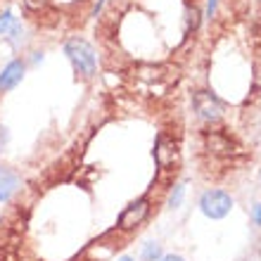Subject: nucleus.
Wrapping results in <instances>:
<instances>
[{"label":"nucleus","mask_w":261,"mask_h":261,"mask_svg":"<svg viewBox=\"0 0 261 261\" xmlns=\"http://www.w3.org/2000/svg\"><path fill=\"white\" fill-rule=\"evenodd\" d=\"M121 261H130V259H121Z\"/></svg>","instance_id":"2eb2a0df"},{"label":"nucleus","mask_w":261,"mask_h":261,"mask_svg":"<svg viewBox=\"0 0 261 261\" xmlns=\"http://www.w3.org/2000/svg\"><path fill=\"white\" fill-rule=\"evenodd\" d=\"M17 188H19V178L14 173H10L7 169H0V202H7Z\"/></svg>","instance_id":"0eeeda50"},{"label":"nucleus","mask_w":261,"mask_h":261,"mask_svg":"<svg viewBox=\"0 0 261 261\" xmlns=\"http://www.w3.org/2000/svg\"><path fill=\"white\" fill-rule=\"evenodd\" d=\"M214 10H216V0H209V7H206V12H209V17L214 14Z\"/></svg>","instance_id":"f8f14e48"},{"label":"nucleus","mask_w":261,"mask_h":261,"mask_svg":"<svg viewBox=\"0 0 261 261\" xmlns=\"http://www.w3.org/2000/svg\"><path fill=\"white\" fill-rule=\"evenodd\" d=\"M164 261H183V259H180V256H164Z\"/></svg>","instance_id":"ddd939ff"},{"label":"nucleus","mask_w":261,"mask_h":261,"mask_svg":"<svg viewBox=\"0 0 261 261\" xmlns=\"http://www.w3.org/2000/svg\"><path fill=\"white\" fill-rule=\"evenodd\" d=\"M193 102H195V110H197V114L202 119H206V121H216V119H221V105L212 93L199 90V93H195Z\"/></svg>","instance_id":"20e7f679"},{"label":"nucleus","mask_w":261,"mask_h":261,"mask_svg":"<svg viewBox=\"0 0 261 261\" xmlns=\"http://www.w3.org/2000/svg\"><path fill=\"white\" fill-rule=\"evenodd\" d=\"M254 219H256V223H261V204L254 206Z\"/></svg>","instance_id":"9b49d317"},{"label":"nucleus","mask_w":261,"mask_h":261,"mask_svg":"<svg viewBox=\"0 0 261 261\" xmlns=\"http://www.w3.org/2000/svg\"><path fill=\"white\" fill-rule=\"evenodd\" d=\"M204 145L206 150L216 154V157H223V154H233V143H230V138L226 133H219V130H214V133H204Z\"/></svg>","instance_id":"423d86ee"},{"label":"nucleus","mask_w":261,"mask_h":261,"mask_svg":"<svg viewBox=\"0 0 261 261\" xmlns=\"http://www.w3.org/2000/svg\"><path fill=\"white\" fill-rule=\"evenodd\" d=\"M21 31V27L17 24V17H12L10 12H3L0 14V34H12L17 36Z\"/></svg>","instance_id":"6e6552de"},{"label":"nucleus","mask_w":261,"mask_h":261,"mask_svg":"<svg viewBox=\"0 0 261 261\" xmlns=\"http://www.w3.org/2000/svg\"><path fill=\"white\" fill-rule=\"evenodd\" d=\"M233 206V199L230 195L221 193V190H209L202 197V212L209 216V219H223Z\"/></svg>","instance_id":"f03ea898"},{"label":"nucleus","mask_w":261,"mask_h":261,"mask_svg":"<svg viewBox=\"0 0 261 261\" xmlns=\"http://www.w3.org/2000/svg\"><path fill=\"white\" fill-rule=\"evenodd\" d=\"M176 159H178V145L171 136L162 133L154 143V162H157L159 169H169V166H173Z\"/></svg>","instance_id":"7ed1b4c3"},{"label":"nucleus","mask_w":261,"mask_h":261,"mask_svg":"<svg viewBox=\"0 0 261 261\" xmlns=\"http://www.w3.org/2000/svg\"><path fill=\"white\" fill-rule=\"evenodd\" d=\"M7 3H10V0H0V10H3V7H5ZM0 14H3V12H0Z\"/></svg>","instance_id":"4468645a"},{"label":"nucleus","mask_w":261,"mask_h":261,"mask_svg":"<svg viewBox=\"0 0 261 261\" xmlns=\"http://www.w3.org/2000/svg\"><path fill=\"white\" fill-rule=\"evenodd\" d=\"M162 254V249H159V245H154V242H152V245H147V247H145V259L147 261H152V259H157V256Z\"/></svg>","instance_id":"1a4fd4ad"},{"label":"nucleus","mask_w":261,"mask_h":261,"mask_svg":"<svg viewBox=\"0 0 261 261\" xmlns=\"http://www.w3.org/2000/svg\"><path fill=\"white\" fill-rule=\"evenodd\" d=\"M24 69H27V64L21 62V60H14V62L7 64L3 69V74H0V93H10L24 79Z\"/></svg>","instance_id":"39448f33"},{"label":"nucleus","mask_w":261,"mask_h":261,"mask_svg":"<svg viewBox=\"0 0 261 261\" xmlns=\"http://www.w3.org/2000/svg\"><path fill=\"white\" fill-rule=\"evenodd\" d=\"M180 197H183V188H176V193L171 195V206H178L180 204Z\"/></svg>","instance_id":"9d476101"},{"label":"nucleus","mask_w":261,"mask_h":261,"mask_svg":"<svg viewBox=\"0 0 261 261\" xmlns=\"http://www.w3.org/2000/svg\"><path fill=\"white\" fill-rule=\"evenodd\" d=\"M64 53H67L69 62L74 67V71L81 79H93L97 74V57H95V50L90 48L88 41L83 38H69L67 45H64Z\"/></svg>","instance_id":"f257e3e1"}]
</instances>
